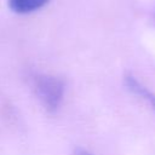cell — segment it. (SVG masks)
I'll use <instances>...</instances> for the list:
<instances>
[{
  "label": "cell",
  "instance_id": "cell-1",
  "mask_svg": "<svg viewBox=\"0 0 155 155\" xmlns=\"http://www.w3.org/2000/svg\"><path fill=\"white\" fill-rule=\"evenodd\" d=\"M33 87L36 98L48 113H54L59 108L64 96L62 79L48 74H39L33 78Z\"/></svg>",
  "mask_w": 155,
  "mask_h": 155
},
{
  "label": "cell",
  "instance_id": "cell-2",
  "mask_svg": "<svg viewBox=\"0 0 155 155\" xmlns=\"http://www.w3.org/2000/svg\"><path fill=\"white\" fill-rule=\"evenodd\" d=\"M125 85L132 93H134L138 97H140L142 99L147 101L151 105V108L155 110V94L151 91H149L143 84H140L133 75L127 74L125 76Z\"/></svg>",
  "mask_w": 155,
  "mask_h": 155
},
{
  "label": "cell",
  "instance_id": "cell-3",
  "mask_svg": "<svg viewBox=\"0 0 155 155\" xmlns=\"http://www.w3.org/2000/svg\"><path fill=\"white\" fill-rule=\"evenodd\" d=\"M50 0H8V7L16 13H29L45 6Z\"/></svg>",
  "mask_w": 155,
  "mask_h": 155
},
{
  "label": "cell",
  "instance_id": "cell-4",
  "mask_svg": "<svg viewBox=\"0 0 155 155\" xmlns=\"http://www.w3.org/2000/svg\"><path fill=\"white\" fill-rule=\"evenodd\" d=\"M73 155H93V154H91L88 150H86L84 148H75Z\"/></svg>",
  "mask_w": 155,
  "mask_h": 155
}]
</instances>
